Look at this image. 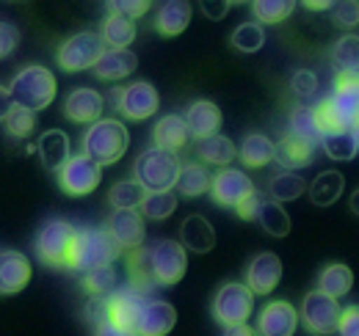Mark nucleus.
Returning <instances> with one entry per match:
<instances>
[{"label": "nucleus", "mask_w": 359, "mask_h": 336, "mask_svg": "<svg viewBox=\"0 0 359 336\" xmlns=\"http://www.w3.org/2000/svg\"><path fill=\"white\" fill-rule=\"evenodd\" d=\"M188 270V251L180 240H155L128 253V276L130 287L149 293L158 287H175Z\"/></svg>", "instance_id": "nucleus-1"}, {"label": "nucleus", "mask_w": 359, "mask_h": 336, "mask_svg": "<svg viewBox=\"0 0 359 336\" xmlns=\"http://www.w3.org/2000/svg\"><path fill=\"white\" fill-rule=\"evenodd\" d=\"M299 328V309L287 300H271L257 317L260 336H293Z\"/></svg>", "instance_id": "nucleus-16"}, {"label": "nucleus", "mask_w": 359, "mask_h": 336, "mask_svg": "<svg viewBox=\"0 0 359 336\" xmlns=\"http://www.w3.org/2000/svg\"><path fill=\"white\" fill-rule=\"evenodd\" d=\"M188 138H191V132L185 125V116H180V113H166L163 119H158V125L152 130L155 146L163 152H175V155L188 144Z\"/></svg>", "instance_id": "nucleus-22"}, {"label": "nucleus", "mask_w": 359, "mask_h": 336, "mask_svg": "<svg viewBox=\"0 0 359 336\" xmlns=\"http://www.w3.org/2000/svg\"><path fill=\"white\" fill-rule=\"evenodd\" d=\"M282 281V259L273 251L257 253L249 267H246V287L252 290V295H269L279 287Z\"/></svg>", "instance_id": "nucleus-17"}, {"label": "nucleus", "mask_w": 359, "mask_h": 336, "mask_svg": "<svg viewBox=\"0 0 359 336\" xmlns=\"http://www.w3.org/2000/svg\"><path fill=\"white\" fill-rule=\"evenodd\" d=\"M332 22L340 28H354L359 25V3L357 0H343V3H332Z\"/></svg>", "instance_id": "nucleus-44"}, {"label": "nucleus", "mask_w": 359, "mask_h": 336, "mask_svg": "<svg viewBox=\"0 0 359 336\" xmlns=\"http://www.w3.org/2000/svg\"><path fill=\"white\" fill-rule=\"evenodd\" d=\"M260 204H263V199L255 193V196H249L235 212H238V218H243V220H255V218H257V210H260Z\"/></svg>", "instance_id": "nucleus-50"}, {"label": "nucleus", "mask_w": 359, "mask_h": 336, "mask_svg": "<svg viewBox=\"0 0 359 336\" xmlns=\"http://www.w3.org/2000/svg\"><path fill=\"white\" fill-rule=\"evenodd\" d=\"M257 188L252 182L249 174H243L241 168H222L219 174H213V185H210V196L219 207L226 210H238L249 196H255Z\"/></svg>", "instance_id": "nucleus-12"}, {"label": "nucleus", "mask_w": 359, "mask_h": 336, "mask_svg": "<svg viewBox=\"0 0 359 336\" xmlns=\"http://www.w3.org/2000/svg\"><path fill=\"white\" fill-rule=\"evenodd\" d=\"M180 158L175 152H163L158 146L141 152L133 163V179L147 193H163L177 188L180 179Z\"/></svg>", "instance_id": "nucleus-6"}, {"label": "nucleus", "mask_w": 359, "mask_h": 336, "mask_svg": "<svg viewBox=\"0 0 359 336\" xmlns=\"http://www.w3.org/2000/svg\"><path fill=\"white\" fill-rule=\"evenodd\" d=\"M144 196H147V190L135 179H119L108 190V202H111L114 210H138Z\"/></svg>", "instance_id": "nucleus-38"}, {"label": "nucleus", "mask_w": 359, "mask_h": 336, "mask_svg": "<svg viewBox=\"0 0 359 336\" xmlns=\"http://www.w3.org/2000/svg\"><path fill=\"white\" fill-rule=\"evenodd\" d=\"M100 36L108 44V50H130V42L135 39V22L122 14H108L102 20Z\"/></svg>", "instance_id": "nucleus-31"}, {"label": "nucleus", "mask_w": 359, "mask_h": 336, "mask_svg": "<svg viewBox=\"0 0 359 336\" xmlns=\"http://www.w3.org/2000/svg\"><path fill=\"white\" fill-rule=\"evenodd\" d=\"M86 320H89L94 328L108 320V303H105V298H91L89 303H86Z\"/></svg>", "instance_id": "nucleus-49"}, {"label": "nucleus", "mask_w": 359, "mask_h": 336, "mask_svg": "<svg viewBox=\"0 0 359 336\" xmlns=\"http://www.w3.org/2000/svg\"><path fill=\"white\" fill-rule=\"evenodd\" d=\"M255 220L260 223V229H263L266 234H271V237H285V234L290 232V215H287V210H285L282 204L271 202V199L260 204Z\"/></svg>", "instance_id": "nucleus-37"}, {"label": "nucleus", "mask_w": 359, "mask_h": 336, "mask_svg": "<svg viewBox=\"0 0 359 336\" xmlns=\"http://www.w3.org/2000/svg\"><path fill=\"white\" fill-rule=\"evenodd\" d=\"M128 146H130V132L119 119H100V122L89 125V130L81 138L83 155L100 168L119 163L125 158Z\"/></svg>", "instance_id": "nucleus-3"}, {"label": "nucleus", "mask_w": 359, "mask_h": 336, "mask_svg": "<svg viewBox=\"0 0 359 336\" xmlns=\"http://www.w3.org/2000/svg\"><path fill=\"white\" fill-rule=\"evenodd\" d=\"M116 267L114 265H105V267H97L83 276V290L91 295V298H108L111 293H116Z\"/></svg>", "instance_id": "nucleus-40"}, {"label": "nucleus", "mask_w": 359, "mask_h": 336, "mask_svg": "<svg viewBox=\"0 0 359 336\" xmlns=\"http://www.w3.org/2000/svg\"><path fill=\"white\" fill-rule=\"evenodd\" d=\"M11 108H14V99H11L8 88L0 85V122H6V116L11 113Z\"/></svg>", "instance_id": "nucleus-54"}, {"label": "nucleus", "mask_w": 359, "mask_h": 336, "mask_svg": "<svg viewBox=\"0 0 359 336\" xmlns=\"http://www.w3.org/2000/svg\"><path fill=\"white\" fill-rule=\"evenodd\" d=\"M185 125H188L191 138H196V141L213 138L222 130V108L216 102H210V99H196L185 111Z\"/></svg>", "instance_id": "nucleus-20"}, {"label": "nucleus", "mask_w": 359, "mask_h": 336, "mask_svg": "<svg viewBox=\"0 0 359 336\" xmlns=\"http://www.w3.org/2000/svg\"><path fill=\"white\" fill-rule=\"evenodd\" d=\"M177 323V312L169 300H161L155 295H149L141 309H138V317L133 323V334L135 336H166Z\"/></svg>", "instance_id": "nucleus-14"}, {"label": "nucleus", "mask_w": 359, "mask_h": 336, "mask_svg": "<svg viewBox=\"0 0 359 336\" xmlns=\"http://www.w3.org/2000/svg\"><path fill=\"white\" fill-rule=\"evenodd\" d=\"M354 135H357V146H359V125L354 127Z\"/></svg>", "instance_id": "nucleus-57"}, {"label": "nucleus", "mask_w": 359, "mask_h": 336, "mask_svg": "<svg viewBox=\"0 0 359 336\" xmlns=\"http://www.w3.org/2000/svg\"><path fill=\"white\" fill-rule=\"evenodd\" d=\"M290 85H293V91L299 94V97H313L315 91H318V75H315L313 69H299V72H293V78H290Z\"/></svg>", "instance_id": "nucleus-46"}, {"label": "nucleus", "mask_w": 359, "mask_h": 336, "mask_svg": "<svg viewBox=\"0 0 359 336\" xmlns=\"http://www.w3.org/2000/svg\"><path fill=\"white\" fill-rule=\"evenodd\" d=\"M293 11H296L293 0H257V3H252L255 22H260V25H276V22L287 20Z\"/></svg>", "instance_id": "nucleus-39"}, {"label": "nucleus", "mask_w": 359, "mask_h": 336, "mask_svg": "<svg viewBox=\"0 0 359 336\" xmlns=\"http://www.w3.org/2000/svg\"><path fill=\"white\" fill-rule=\"evenodd\" d=\"M332 64L337 66V72L346 75H359V36L357 34H346L340 36L332 47Z\"/></svg>", "instance_id": "nucleus-36"}, {"label": "nucleus", "mask_w": 359, "mask_h": 336, "mask_svg": "<svg viewBox=\"0 0 359 336\" xmlns=\"http://www.w3.org/2000/svg\"><path fill=\"white\" fill-rule=\"evenodd\" d=\"M287 132L310 146H320L323 141V130L318 125V116H315V108H307V105H299L293 108L290 119H287Z\"/></svg>", "instance_id": "nucleus-30"}, {"label": "nucleus", "mask_w": 359, "mask_h": 336, "mask_svg": "<svg viewBox=\"0 0 359 336\" xmlns=\"http://www.w3.org/2000/svg\"><path fill=\"white\" fill-rule=\"evenodd\" d=\"M119 246L114 243V237L108 234V229H97V226H86V229H78V237H75V246L69 253V262L67 267L86 276L97 267H105V265H114V259L119 256Z\"/></svg>", "instance_id": "nucleus-5"}, {"label": "nucleus", "mask_w": 359, "mask_h": 336, "mask_svg": "<svg viewBox=\"0 0 359 336\" xmlns=\"http://www.w3.org/2000/svg\"><path fill=\"white\" fill-rule=\"evenodd\" d=\"M111 14H122V17H128V20H138V17H144L152 6L147 3V0H119V3H108L105 6Z\"/></svg>", "instance_id": "nucleus-45"}, {"label": "nucleus", "mask_w": 359, "mask_h": 336, "mask_svg": "<svg viewBox=\"0 0 359 336\" xmlns=\"http://www.w3.org/2000/svg\"><path fill=\"white\" fill-rule=\"evenodd\" d=\"M307 190H310L313 204H318V207H332L343 196V190H346V176L340 171H323V174H318L313 182H310Z\"/></svg>", "instance_id": "nucleus-29"}, {"label": "nucleus", "mask_w": 359, "mask_h": 336, "mask_svg": "<svg viewBox=\"0 0 359 336\" xmlns=\"http://www.w3.org/2000/svg\"><path fill=\"white\" fill-rule=\"evenodd\" d=\"M304 8H307V11H329L332 3H329V0H318V3H315V0H307Z\"/></svg>", "instance_id": "nucleus-55"}, {"label": "nucleus", "mask_w": 359, "mask_h": 336, "mask_svg": "<svg viewBox=\"0 0 359 336\" xmlns=\"http://www.w3.org/2000/svg\"><path fill=\"white\" fill-rule=\"evenodd\" d=\"M180 246L191 253H208L216 248V229L202 215H188L180 223Z\"/></svg>", "instance_id": "nucleus-21"}, {"label": "nucleus", "mask_w": 359, "mask_h": 336, "mask_svg": "<svg viewBox=\"0 0 359 336\" xmlns=\"http://www.w3.org/2000/svg\"><path fill=\"white\" fill-rule=\"evenodd\" d=\"M100 179H102V168L97 166L94 160H89L83 152L72 155L67 160V166L58 171V185L69 196H89V193L97 190Z\"/></svg>", "instance_id": "nucleus-13"}, {"label": "nucleus", "mask_w": 359, "mask_h": 336, "mask_svg": "<svg viewBox=\"0 0 359 336\" xmlns=\"http://www.w3.org/2000/svg\"><path fill=\"white\" fill-rule=\"evenodd\" d=\"M8 94L14 99V105L20 108H28V111H45L53 105L55 94H58V83H55V75L42 66V64H28L22 66L14 80L8 85Z\"/></svg>", "instance_id": "nucleus-4"}, {"label": "nucleus", "mask_w": 359, "mask_h": 336, "mask_svg": "<svg viewBox=\"0 0 359 336\" xmlns=\"http://www.w3.org/2000/svg\"><path fill=\"white\" fill-rule=\"evenodd\" d=\"M36 152H39V160L47 171H61L67 166V160L72 158V149H69V135L64 130H47L45 135L39 138L36 144Z\"/></svg>", "instance_id": "nucleus-23"}, {"label": "nucleus", "mask_w": 359, "mask_h": 336, "mask_svg": "<svg viewBox=\"0 0 359 336\" xmlns=\"http://www.w3.org/2000/svg\"><path fill=\"white\" fill-rule=\"evenodd\" d=\"M102 52H105L102 36L91 34V31H81V34L69 36L67 42H61L58 52H55V61L64 72H86V69L97 66Z\"/></svg>", "instance_id": "nucleus-8"}, {"label": "nucleus", "mask_w": 359, "mask_h": 336, "mask_svg": "<svg viewBox=\"0 0 359 336\" xmlns=\"http://www.w3.org/2000/svg\"><path fill=\"white\" fill-rule=\"evenodd\" d=\"M348 204H351V212L359 215V188L354 190V196H351V202H348Z\"/></svg>", "instance_id": "nucleus-56"}, {"label": "nucleus", "mask_w": 359, "mask_h": 336, "mask_svg": "<svg viewBox=\"0 0 359 336\" xmlns=\"http://www.w3.org/2000/svg\"><path fill=\"white\" fill-rule=\"evenodd\" d=\"M213 185V174L202 163H182L180 168V179H177V190L185 199H196L202 193H208Z\"/></svg>", "instance_id": "nucleus-32"}, {"label": "nucleus", "mask_w": 359, "mask_h": 336, "mask_svg": "<svg viewBox=\"0 0 359 336\" xmlns=\"http://www.w3.org/2000/svg\"><path fill=\"white\" fill-rule=\"evenodd\" d=\"M320 149L326 152V158H332V160H337V163H348V160L357 158V152H359L357 135H354V130L326 132L323 141H320Z\"/></svg>", "instance_id": "nucleus-33"}, {"label": "nucleus", "mask_w": 359, "mask_h": 336, "mask_svg": "<svg viewBox=\"0 0 359 336\" xmlns=\"http://www.w3.org/2000/svg\"><path fill=\"white\" fill-rule=\"evenodd\" d=\"M229 8H232V3H226V0H222V3H213V0L202 3V11H205L208 20H224Z\"/></svg>", "instance_id": "nucleus-51"}, {"label": "nucleus", "mask_w": 359, "mask_h": 336, "mask_svg": "<svg viewBox=\"0 0 359 336\" xmlns=\"http://www.w3.org/2000/svg\"><path fill=\"white\" fill-rule=\"evenodd\" d=\"M135 66H138V58L133 50H105L94 66V75L100 80H125L128 75H133Z\"/></svg>", "instance_id": "nucleus-25"}, {"label": "nucleus", "mask_w": 359, "mask_h": 336, "mask_svg": "<svg viewBox=\"0 0 359 336\" xmlns=\"http://www.w3.org/2000/svg\"><path fill=\"white\" fill-rule=\"evenodd\" d=\"M34 267L22 251L3 248L0 251V295H17L31 284Z\"/></svg>", "instance_id": "nucleus-18"}, {"label": "nucleus", "mask_w": 359, "mask_h": 336, "mask_svg": "<svg viewBox=\"0 0 359 336\" xmlns=\"http://www.w3.org/2000/svg\"><path fill=\"white\" fill-rule=\"evenodd\" d=\"M238 158L246 168H263L273 163L276 158V144L271 141L269 135H260V132H252L243 138L241 149H238Z\"/></svg>", "instance_id": "nucleus-26"}, {"label": "nucleus", "mask_w": 359, "mask_h": 336, "mask_svg": "<svg viewBox=\"0 0 359 336\" xmlns=\"http://www.w3.org/2000/svg\"><path fill=\"white\" fill-rule=\"evenodd\" d=\"M273 160H276L282 168H287V171H293V168H304L315 160V146L304 144V141H299V138H293L290 132H285L282 141L276 144V158H273Z\"/></svg>", "instance_id": "nucleus-27"}, {"label": "nucleus", "mask_w": 359, "mask_h": 336, "mask_svg": "<svg viewBox=\"0 0 359 336\" xmlns=\"http://www.w3.org/2000/svg\"><path fill=\"white\" fill-rule=\"evenodd\" d=\"M266 44V31L260 22H243L232 31V47L241 50V52H257L260 47Z\"/></svg>", "instance_id": "nucleus-42"}, {"label": "nucleus", "mask_w": 359, "mask_h": 336, "mask_svg": "<svg viewBox=\"0 0 359 336\" xmlns=\"http://www.w3.org/2000/svg\"><path fill=\"white\" fill-rule=\"evenodd\" d=\"M222 336H260L257 328H252L249 323H241V326H226Z\"/></svg>", "instance_id": "nucleus-53"}, {"label": "nucleus", "mask_w": 359, "mask_h": 336, "mask_svg": "<svg viewBox=\"0 0 359 336\" xmlns=\"http://www.w3.org/2000/svg\"><path fill=\"white\" fill-rule=\"evenodd\" d=\"M340 336H359V306H348L340 314V326H337Z\"/></svg>", "instance_id": "nucleus-48"}, {"label": "nucleus", "mask_w": 359, "mask_h": 336, "mask_svg": "<svg viewBox=\"0 0 359 336\" xmlns=\"http://www.w3.org/2000/svg\"><path fill=\"white\" fill-rule=\"evenodd\" d=\"M94 336H135V334L128 331V328H122V326H116V323H111V320H105L102 326L94 328Z\"/></svg>", "instance_id": "nucleus-52"}, {"label": "nucleus", "mask_w": 359, "mask_h": 336, "mask_svg": "<svg viewBox=\"0 0 359 336\" xmlns=\"http://www.w3.org/2000/svg\"><path fill=\"white\" fill-rule=\"evenodd\" d=\"M105 111V97L94 88H75L64 99V116L75 125H94Z\"/></svg>", "instance_id": "nucleus-19"}, {"label": "nucleus", "mask_w": 359, "mask_h": 336, "mask_svg": "<svg viewBox=\"0 0 359 336\" xmlns=\"http://www.w3.org/2000/svg\"><path fill=\"white\" fill-rule=\"evenodd\" d=\"M20 47V28L14 22H0V58H8Z\"/></svg>", "instance_id": "nucleus-47"}, {"label": "nucleus", "mask_w": 359, "mask_h": 336, "mask_svg": "<svg viewBox=\"0 0 359 336\" xmlns=\"http://www.w3.org/2000/svg\"><path fill=\"white\" fill-rule=\"evenodd\" d=\"M75 237H78V229L69 220L50 218V220L42 223V229H39V234L34 240L36 256L50 267H67L72 246H75Z\"/></svg>", "instance_id": "nucleus-7"}, {"label": "nucleus", "mask_w": 359, "mask_h": 336, "mask_svg": "<svg viewBox=\"0 0 359 336\" xmlns=\"http://www.w3.org/2000/svg\"><path fill=\"white\" fill-rule=\"evenodd\" d=\"M310 185L304 182L302 174H293V171H285V174H276L271 179L269 185V193H271V202L276 204H285V202H296L299 196H304Z\"/></svg>", "instance_id": "nucleus-35"}, {"label": "nucleus", "mask_w": 359, "mask_h": 336, "mask_svg": "<svg viewBox=\"0 0 359 336\" xmlns=\"http://www.w3.org/2000/svg\"><path fill=\"white\" fill-rule=\"evenodd\" d=\"M340 314H343L340 303L329 295L318 293V290L304 295L302 309H299V320L304 323V328L318 336L334 334L340 326Z\"/></svg>", "instance_id": "nucleus-11"}, {"label": "nucleus", "mask_w": 359, "mask_h": 336, "mask_svg": "<svg viewBox=\"0 0 359 336\" xmlns=\"http://www.w3.org/2000/svg\"><path fill=\"white\" fill-rule=\"evenodd\" d=\"M191 3L185 0H169V3H161L158 11H155V31L163 34V36H180L188 22H191Z\"/></svg>", "instance_id": "nucleus-24"}, {"label": "nucleus", "mask_w": 359, "mask_h": 336, "mask_svg": "<svg viewBox=\"0 0 359 336\" xmlns=\"http://www.w3.org/2000/svg\"><path fill=\"white\" fill-rule=\"evenodd\" d=\"M34 130H36V113H34V111H28V108L14 105V108H11V113L6 116V132H8L11 138L22 141V138H28Z\"/></svg>", "instance_id": "nucleus-43"}, {"label": "nucleus", "mask_w": 359, "mask_h": 336, "mask_svg": "<svg viewBox=\"0 0 359 336\" xmlns=\"http://www.w3.org/2000/svg\"><path fill=\"white\" fill-rule=\"evenodd\" d=\"M177 210V196L172 190L163 193H147L141 202V215L149 220H166L172 218V212Z\"/></svg>", "instance_id": "nucleus-41"}, {"label": "nucleus", "mask_w": 359, "mask_h": 336, "mask_svg": "<svg viewBox=\"0 0 359 336\" xmlns=\"http://www.w3.org/2000/svg\"><path fill=\"white\" fill-rule=\"evenodd\" d=\"M196 152H199V158H202L205 163H210V166H224V168L238 158V146H235L226 135H213V138L199 141Z\"/></svg>", "instance_id": "nucleus-34"}, {"label": "nucleus", "mask_w": 359, "mask_h": 336, "mask_svg": "<svg viewBox=\"0 0 359 336\" xmlns=\"http://www.w3.org/2000/svg\"><path fill=\"white\" fill-rule=\"evenodd\" d=\"M351 287H354V273H351V267L343 265V262L326 265V267L320 270V276H318V293L329 295V298H334V300L351 293Z\"/></svg>", "instance_id": "nucleus-28"}, {"label": "nucleus", "mask_w": 359, "mask_h": 336, "mask_svg": "<svg viewBox=\"0 0 359 336\" xmlns=\"http://www.w3.org/2000/svg\"><path fill=\"white\" fill-rule=\"evenodd\" d=\"M108 234L119 246V251H135L144 246L147 229H144V215L138 210H114L108 218Z\"/></svg>", "instance_id": "nucleus-15"}, {"label": "nucleus", "mask_w": 359, "mask_h": 336, "mask_svg": "<svg viewBox=\"0 0 359 336\" xmlns=\"http://www.w3.org/2000/svg\"><path fill=\"white\" fill-rule=\"evenodd\" d=\"M255 312V295L246 284L241 281H226L219 287V293L213 298V317L222 326H241L252 317Z\"/></svg>", "instance_id": "nucleus-10"}, {"label": "nucleus", "mask_w": 359, "mask_h": 336, "mask_svg": "<svg viewBox=\"0 0 359 336\" xmlns=\"http://www.w3.org/2000/svg\"><path fill=\"white\" fill-rule=\"evenodd\" d=\"M315 116L323 135L337 130H354L359 125V75L337 72L332 94L315 105Z\"/></svg>", "instance_id": "nucleus-2"}, {"label": "nucleus", "mask_w": 359, "mask_h": 336, "mask_svg": "<svg viewBox=\"0 0 359 336\" xmlns=\"http://www.w3.org/2000/svg\"><path fill=\"white\" fill-rule=\"evenodd\" d=\"M111 102L114 108L130 119V122H144L149 116L158 113V105H161V97L155 91V85L147 83V80H135L130 85H122V88H114L111 91Z\"/></svg>", "instance_id": "nucleus-9"}]
</instances>
